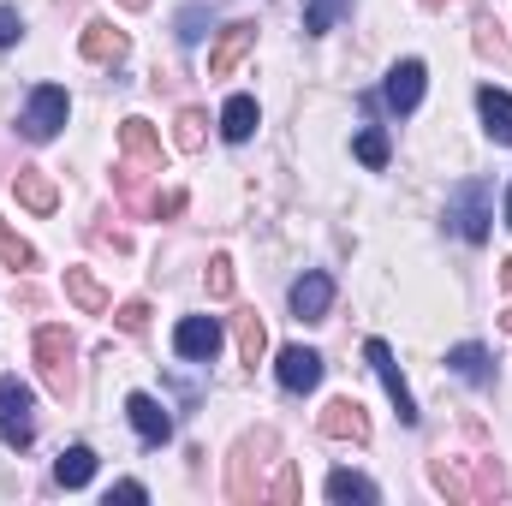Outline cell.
Segmentation results:
<instances>
[{
    "label": "cell",
    "instance_id": "6da1fadb",
    "mask_svg": "<svg viewBox=\"0 0 512 506\" xmlns=\"http://www.w3.org/2000/svg\"><path fill=\"white\" fill-rule=\"evenodd\" d=\"M161 137L149 120H137L131 114L126 126H120V167H114V191H120V203H126L131 215H149V197H143V185L149 179H161Z\"/></svg>",
    "mask_w": 512,
    "mask_h": 506
},
{
    "label": "cell",
    "instance_id": "7a4b0ae2",
    "mask_svg": "<svg viewBox=\"0 0 512 506\" xmlns=\"http://www.w3.org/2000/svg\"><path fill=\"white\" fill-rule=\"evenodd\" d=\"M268 453H274V429H256V435H245V441L233 447V459H227V495H233L239 506H251V501L268 495V489H262Z\"/></svg>",
    "mask_w": 512,
    "mask_h": 506
},
{
    "label": "cell",
    "instance_id": "3957f363",
    "mask_svg": "<svg viewBox=\"0 0 512 506\" xmlns=\"http://www.w3.org/2000/svg\"><path fill=\"white\" fill-rule=\"evenodd\" d=\"M36 370H42L54 399H72L78 393V346H72L66 328H42L36 334Z\"/></svg>",
    "mask_w": 512,
    "mask_h": 506
},
{
    "label": "cell",
    "instance_id": "277c9868",
    "mask_svg": "<svg viewBox=\"0 0 512 506\" xmlns=\"http://www.w3.org/2000/svg\"><path fill=\"white\" fill-rule=\"evenodd\" d=\"M66 114H72V102H66V90L60 84H42L36 96H30V108H24V137L30 143H48V137H60V126H66Z\"/></svg>",
    "mask_w": 512,
    "mask_h": 506
},
{
    "label": "cell",
    "instance_id": "5b68a950",
    "mask_svg": "<svg viewBox=\"0 0 512 506\" xmlns=\"http://www.w3.org/2000/svg\"><path fill=\"white\" fill-rule=\"evenodd\" d=\"M447 215L459 221V233H465L471 245H483V239H489V185H483V179H465V185L447 197Z\"/></svg>",
    "mask_w": 512,
    "mask_h": 506
},
{
    "label": "cell",
    "instance_id": "8992f818",
    "mask_svg": "<svg viewBox=\"0 0 512 506\" xmlns=\"http://www.w3.org/2000/svg\"><path fill=\"white\" fill-rule=\"evenodd\" d=\"M316 429H322L328 441H358V447H364V441H370V411H364L352 393H340V399H328V405H322Z\"/></svg>",
    "mask_w": 512,
    "mask_h": 506
},
{
    "label": "cell",
    "instance_id": "52a82bcc",
    "mask_svg": "<svg viewBox=\"0 0 512 506\" xmlns=\"http://www.w3.org/2000/svg\"><path fill=\"white\" fill-rule=\"evenodd\" d=\"M364 358H370V370L382 376L387 399H393V411H399V423L411 429V423H417V399H411V387H405L399 364H393V346H387V340H370V346H364Z\"/></svg>",
    "mask_w": 512,
    "mask_h": 506
},
{
    "label": "cell",
    "instance_id": "ba28073f",
    "mask_svg": "<svg viewBox=\"0 0 512 506\" xmlns=\"http://www.w3.org/2000/svg\"><path fill=\"white\" fill-rule=\"evenodd\" d=\"M173 352L191 358V364H209V358L221 352V322H215V316H185V322L173 328Z\"/></svg>",
    "mask_w": 512,
    "mask_h": 506
},
{
    "label": "cell",
    "instance_id": "9c48e42d",
    "mask_svg": "<svg viewBox=\"0 0 512 506\" xmlns=\"http://www.w3.org/2000/svg\"><path fill=\"white\" fill-rule=\"evenodd\" d=\"M251 48H256V24H251V18L227 24V30L215 36V48H209V78H233V66H239Z\"/></svg>",
    "mask_w": 512,
    "mask_h": 506
},
{
    "label": "cell",
    "instance_id": "30bf717a",
    "mask_svg": "<svg viewBox=\"0 0 512 506\" xmlns=\"http://www.w3.org/2000/svg\"><path fill=\"white\" fill-rule=\"evenodd\" d=\"M126 417H131V429H137L149 447H167V441H173V417H167V405H161L155 393H131Z\"/></svg>",
    "mask_w": 512,
    "mask_h": 506
},
{
    "label": "cell",
    "instance_id": "8fae6325",
    "mask_svg": "<svg viewBox=\"0 0 512 506\" xmlns=\"http://www.w3.org/2000/svg\"><path fill=\"white\" fill-rule=\"evenodd\" d=\"M274 376H280L286 393H316V387H322V358H316L310 346H286L280 364H274Z\"/></svg>",
    "mask_w": 512,
    "mask_h": 506
},
{
    "label": "cell",
    "instance_id": "7c38bea8",
    "mask_svg": "<svg viewBox=\"0 0 512 506\" xmlns=\"http://www.w3.org/2000/svg\"><path fill=\"white\" fill-rule=\"evenodd\" d=\"M78 48H84V60H96V66H120V60L131 54L126 30H114L108 18H90L84 36H78Z\"/></svg>",
    "mask_w": 512,
    "mask_h": 506
},
{
    "label": "cell",
    "instance_id": "4fadbf2b",
    "mask_svg": "<svg viewBox=\"0 0 512 506\" xmlns=\"http://www.w3.org/2000/svg\"><path fill=\"white\" fill-rule=\"evenodd\" d=\"M12 197H18L30 215H54V209H60V185H54L42 167H18V179H12Z\"/></svg>",
    "mask_w": 512,
    "mask_h": 506
},
{
    "label": "cell",
    "instance_id": "5bb4252c",
    "mask_svg": "<svg viewBox=\"0 0 512 506\" xmlns=\"http://www.w3.org/2000/svg\"><path fill=\"white\" fill-rule=\"evenodd\" d=\"M328 304H334V280L328 274H298L292 280V316L298 322H322Z\"/></svg>",
    "mask_w": 512,
    "mask_h": 506
},
{
    "label": "cell",
    "instance_id": "9a60e30c",
    "mask_svg": "<svg viewBox=\"0 0 512 506\" xmlns=\"http://www.w3.org/2000/svg\"><path fill=\"white\" fill-rule=\"evenodd\" d=\"M423 78H429L423 60H399V66L387 72V90H382L387 108H393V114H411V108L423 102Z\"/></svg>",
    "mask_w": 512,
    "mask_h": 506
},
{
    "label": "cell",
    "instance_id": "2e32d148",
    "mask_svg": "<svg viewBox=\"0 0 512 506\" xmlns=\"http://www.w3.org/2000/svg\"><path fill=\"white\" fill-rule=\"evenodd\" d=\"M66 298L78 304V310H90V316H108L114 310V298H108V286L90 274V268H66Z\"/></svg>",
    "mask_w": 512,
    "mask_h": 506
},
{
    "label": "cell",
    "instance_id": "e0dca14e",
    "mask_svg": "<svg viewBox=\"0 0 512 506\" xmlns=\"http://www.w3.org/2000/svg\"><path fill=\"white\" fill-rule=\"evenodd\" d=\"M477 108H483V126H489V137L495 143H512V96L507 90H477Z\"/></svg>",
    "mask_w": 512,
    "mask_h": 506
},
{
    "label": "cell",
    "instance_id": "ac0fdd59",
    "mask_svg": "<svg viewBox=\"0 0 512 506\" xmlns=\"http://www.w3.org/2000/svg\"><path fill=\"white\" fill-rule=\"evenodd\" d=\"M90 477H96V453H90V447H66L60 465H54V483H60V489H84Z\"/></svg>",
    "mask_w": 512,
    "mask_h": 506
},
{
    "label": "cell",
    "instance_id": "d6986e66",
    "mask_svg": "<svg viewBox=\"0 0 512 506\" xmlns=\"http://www.w3.org/2000/svg\"><path fill=\"white\" fill-rule=\"evenodd\" d=\"M429 483H435L447 501H471V477H465V465H459V459H447V453H441V459H429Z\"/></svg>",
    "mask_w": 512,
    "mask_h": 506
},
{
    "label": "cell",
    "instance_id": "ffe728a7",
    "mask_svg": "<svg viewBox=\"0 0 512 506\" xmlns=\"http://www.w3.org/2000/svg\"><path fill=\"white\" fill-rule=\"evenodd\" d=\"M328 501H358V506H376L382 501V495H376V483H370V477H358V471H334V477H328Z\"/></svg>",
    "mask_w": 512,
    "mask_h": 506
},
{
    "label": "cell",
    "instance_id": "44dd1931",
    "mask_svg": "<svg viewBox=\"0 0 512 506\" xmlns=\"http://www.w3.org/2000/svg\"><path fill=\"white\" fill-rule=\"evenodd\" d=\"M447 370H453V376H465V381H477V387H483V381H495V364H489V352H483V346H453V352H447Z\"/></svg>",
    "mask_w": 512,
    "mask_h": 506
},
{
    "label": "cell",
    "instance_id": "7402d4cb",
    "mask_svg": "<svg viewBox=\"0 0 512 506\" xmlns=\"http://www.w3.org/2000/svg\"><path fill=\"white\" fill-rule=\"evenodd\" d=\"M256 131V96H233L227 108H221V137L227 143H245Z\"/></svg>",
    "mask_w": 512,
    "mask_h": 506
},
{
    "label": "cell",
    "instance_id": "603a6c76",
    "mask_svg": "<svg viewBox=\"0 0 512 506\" xmlns=\"http://www.w3.org/2000/svg\"><path fill=\"white\" fill-rule=\"evenodd\" d=\"M233 322H239V358H245V364H262V352H268V334H262V316H256V310H239V316H233Z\"/></svg>",
    "mask_w": 512,
    "mask_h": 506
},
{
    "label": "cell",
    "instance_id": "cb8c5ba5",
    "mask_svg": "<svg viewBox=\"0 0 512 506\" xmlns=\"http://www.w3.org/2000/svg\"><path fill=\"white\" fill-rule=\"evenodd\" d=\"M203 137H209V114H203V108H179V126H173V143H179L185 155H197V149H203Z\"/></svg>",
    "mask_w": 512,
    "mask_h": 506
},
{
    "label": "cell",
    "instance_id": "d4e9b609",
    "mask_svg": "<svg viewBox=\"0 0 512 506\" xmlns=\"http://www.w3.org/2000/svg\"><path fill=\"white\" fill-rule=\"evenodd\" d=\"M0 262H6V268H36V245H30V239H18L6 221H0Z\"/></svg>",
    "mask_w": 512,
    "mask_h": 506
},
{
    "label": "cell",
    "instance_id": "484cf974",
    "mask_svg": "<svg viewBox=\"0 0 512 506\" xmlns=\"http://www.w3.org/2000/svg\"><path fill=\"white\" fill-rule=\"evenodd\" d=\"M0 441H6V447H30V441H36L30 411H0Z\"/></svg>",
    "mask_w": 512,
    "mask_h": 506
},
{
    "label": "cell",
    "instance_id": "4316f807",
    "mask_svg": "<svg viewBox=\"0 0 512 506\" xmlns=\"http://www.w3.org/2000/svg\"><path fill=\"white\" fill-rule=\"evenodd\" d=\"M346 6H352V0H304V30H310V36H322Z\"/></svg>",
    "mask_w": 512,
    "mask_h": 506
},
{
    "label": "cell",
    "instance_id": "83f0119b",
    "mask_svg": "<svg viewBox=\"0 0 512 506\" xmlns=\"http://www.w3.org/2000/svg\"><path fill=\"white\" fill-rule=\"evenodd\" d=\"M352 149H358V161H364V167H387V155H393V149H387V131H358V143H352Z\"/></svg>",
    "mask_w": 512,
    "mask_h": 506
},
{
    "label": "cell",
    "instance_id": "f1b7e54d",
    "mask_svg": "<svg viewBox=\"0 0 512 506\" xmlns=\"http://www.w3.org/2000/svg\"><path fill=\"white\" fill-rule=\"evenodd\" d=\"M477 54L507 60V36H501V24H495V18H477Z\"/></svg>",
    "mask_w": 512,
    "mask_h": 506
},
{
    "label": "cell",
    "instance_id": "f546056e",
    "mask_svg": "<svg viewBox=\"0 0 512 506\" xmlns=\"http://www.w3.org/2000/svg\"><path fill=\"white\" fill-rule=\"evenodd\" d=\"M203 280H209V298H233V256H215Z\"/></svg>",
    "mask_w": 512,
    "mask_h": 506
},
{
    "label": "cell",
    "instance_id": "4dcf8cb0",
    "mask_svg": "<svg viewBox=\"0 0 512 506\" xmlns=\"http://www.w3.org/2000/svg\"><path fill=\"white\" fill-rule=\"evenodd\" d=\"M268 495H274L280 506H298V495H304V489H298V471H292V459H280V477H274V489H268Z\"/></svg>",
    "mask_w": 512,
    "mask_h": 506
},
{
    "label": "cell",
    "instance_id": "1f68e13d",
    "mask_svg": "<svg viewBox=\"0 0 512 506\" xmlns=\"http://www.w3.org/2000/svg\"><path fill=\"white\" fill-rule=\"evenodd\" d=\"M114 322H120L126 334H143V328H149V304H143V298H126V304L114 310Z\"/></svg>",
    "mask_w": 512,
    "mask_h": 506
},
{
    "label": "cell",
    "instance_id": "d6a6232c",
    "mask_svg": "<svg viewBox=\"0 0 512 506\" xmlns=\"http://www.w3.org/2000/svg\"><path fill=\"white\" fill-rule=\"evenodd\" d=\"M0 411H30V387L18 376H0Z\"/></svg>",
    "mask_w": 512,
    "mask_h": 506
},
{
    "label": "cell",
    "instance_id": "836d02e7",
    "mask_svg": "<svg viewBox=\"0 0 512 506\" xmlns=\"http://www.w3.org/2000/svg\"><path fill=\"white\" fill-rule=\"evenodd\" d=\"M203 24H209V12H203V6H185V12H179V36H185V42H197V36H203Z\"/></svg>",
    "mask_w": 512,
    "mask_h": 506
},
{
    "label": "cell",
    "instance_id": "e575fe53",
    "mask_svg": "<svg viewBox=\"0 0 512 506\" xmlns=\"http://www.w3.org/2000/svg\"><path fill=\"white\" fill-rule=\"evenodd\" d=\"M24 36V18H18V6H0V48H12Z\"/></svg>",
    "mask_w": 512,
    "mask_h": 506
},
{
    "label": "cell",
    "instance_id": "d590c367",
    "mask_svg": "<svg viewBox=\"0 0 512 506\" xmlns=\"http://www.w3.org/2000/svg\"><path fill=\"white\" fill-rule=\"evenodd\" d=\"M114 501H126V506H143V501H149V489H143V483H120V489H114Z\"/></svg>",
    "mask_w": 512,
    "mask_h": 506
},
{
    "label": "cell",
    "instance_id": "8d00e7d4",
    "mask_svg": "<svg viewBox=\"0 0 512 506\" xmlns=\"http://www.w3.org/2000/svg\"><path fill=\"white\" fill-rule=\"evenodd\" d=\"M501 286H507V292H512V256H507V268H501Z\"/></svg>",
    "mask_w": 512,
    "mask_h": 506
},
{
    "label": "cell",
    "instance_id": "74e56055",
    "mask_svg": "<svg viewBox=\"0 0 512 506\" xmlns=\"http://www.w3.org/2000/svg\"><path fill=\"white\" fill-rule=\"evenodd\" d=\"M120 6H126V12H143V6H149V0H120Z\"/></svg>",
    "mask_w": 512,
    "mask_h": 506
},
{
    "label": "cell",
    "instance_id": "f35d334b",
    "mask_svg": "<svg viewBox=\"0 0 512 506\" xmlns=\"http://www.w3.org/2000/svg\"><path fill=\"white\" fill-rule=\"evenodd\" d=\"M501 328H507V334H512V310H507V316H501Z\"/></svg>",
    "mask_w": 512,
    "mask_h": 506
},
{
    "label": "cell",
    "instance_id": "ab89813d",
    "mask_svg": "<svg viewBox=\"0 0 512 506\" xmlns=\"http://www.w3.org/2000/svg\"><path fill=\"white\" fill-rule=\"evenodd\" d=\"M507 227H512V191H507Z\"/></svg>",
    "mask_w": 512,
    "mask_h": 506
},
{
    "label": "cell",
    "instance_id": "60d3db41",
    "mask_svg": "<svg viewBox=\"0 0 512 506\" xmlns=\"http://www.w3.org/2000/svg\"><path fill=\"white\" fill-rule=\"evenodd\" d=\"M423 6H447V0H423Z\"/></svg>",
    "mask_w": 512,
    "mask_h": 506
}]
</instances>
